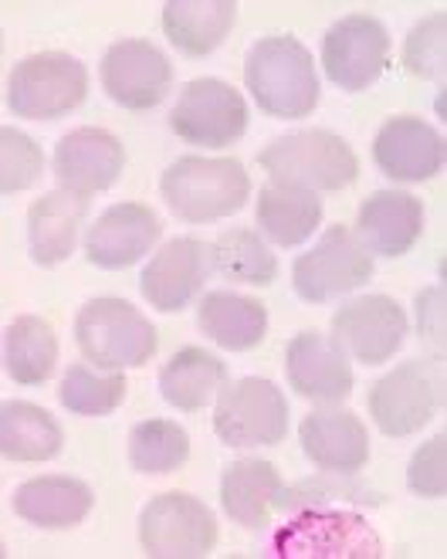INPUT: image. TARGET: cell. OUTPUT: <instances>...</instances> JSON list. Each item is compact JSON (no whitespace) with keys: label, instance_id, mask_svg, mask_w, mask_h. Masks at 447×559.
<instances>
[{"label":"cell","instance_id":"obj_1","mask_svg":"<svg viewBox=\"0 0 447 559\" xmlns=\"http://www.w3.org/2000/svg\"><path fill=\"white\" fill-rule=\"evenodd\" d=\"M244 85L271 119H305L318 106V72L309 48L292 35L262 38L247 51Z\"/></svg>","mask_w":447,"mask_h":559},{"label":"cell","instance_id":"obj_2","mask_svg":"<svg viewBox=\"0 0 447 559\" xmlns=\"http://www.w3.org/2000/svg\"><path fill=\"white\" fill-rule=\"evenodd\" d=\"M167 207L186 224H210L244 207L251 177L231 156H183L159 180Z\"/></svg>","mask_w":447,"mask_h":559},{"label":"cell","instance_id":"obj_3","mask_svg":"<svg viewBox=\"0 0 447 559\" xmlns=\"http://www.w3.org/2000/svg\"><path fill=\"white\" fill-rule=\"evenodd\" d=\"M75 343L85 364L106 373L146 367L156 356V325L125 299H92L75 319Z\"/></svg>","mask_w":447,"mask_h":559},{"label":"cell","instance_id":"obj_4","mask_svg":"<svg viewBox=\"0 0 447 559\" xmlns=\"http://www.w3.org/2000/svg\"><path fill=\"white\" fill-rule=\"evenodd\" d=\"M258 163L271 183L302 190H342L360 177V159L342 136L329 129H302L292 136H278L262 150Z\"/></svg>","mask_w":447,"mask_h":559},{"label":"cell","instance_id":"obj_5","mask_svg":"<svg viewBox=\"0 0 447 559\" xmlns=\"http://www.w3.org/2000/svg\"><path fill=\"white\" fill-rule=\"evenodd\" d=\"M88 95L85 64L65 51H41L31 55L8 79V106L21 119H61L75 112Z\"/></svg>","mask_w":447,"mask_h":559},{"label":"cell","instance_id":"obj_6","mask_svg":"<svg viewBox=\"0 0 447 559\" xmlns=\"http://www.w3.org/2000/svg\"><path fill=\"white\" fill-rule=\"evenodd\" d=\"M214 435L228 448H275L289 435L285 393L262 377L224 383L214 407Z\"/></svg>","mask_w":447,"mask_h":559},{"label":"cell","instance_id":"obj_7","mask_svg":"<svg viewBox=\"0 0 447 559\" xmlns=\"http://www.w3.org/2000/svg\"><path fill=\"white\" fill-rule=\"evenodd\" d=\"M275 556L281 559H376L383 543L373 525L346 509H309L281 525L271 539Z\"/></svg>","mask_w":447,"mask_h":559},{"label":"cell","instance_id":"obj_8","mask_svg":"<svg viewBox=\"0 0 447 559\" xmlns=\"http://www.w3.org/2000/svg\"><path fill=\"white\" fill-rule=\"evenodd\" d=\"M444 401V370L437 359H410L390 370L370 390V414L373 424L387 438L418 435L427 420H434Z\"/></svg>","mask_w":447,"mask_h":559},{"label":"cell","instance_id":"obj_9","mask_svg":"<svg viewBox=\"0 0 447 559\" xmlns=\"http://www.w3.org/2000/svg\"><path fill=\"white\" fill-rule=\"evenodd\" d=\"M373 278V254L346 224H333L318 245L299 254L292 269V288L302 302L323 306L363 288Z\"/></svg>","mask_w":447,"mask_h":559},{"label":"cell","instance_id":"obj_10","mask_svg":"<svg viewBox=\"0 0 447 559\" xmlns=\"http://www.w3.org/2000/svg\"><path fill=\"white\" fill-rule=\"evenodd\" d=\"M244 95L220 79H194L177 95L170 129L190 146H234L247 133Z\"/></svg>","mask_w":447,"mask_h":559},{"label":"cell","instance_id":"obj_11","mask_svg":"<svg viewBox=\"0 0 447 559\" xmlns=\"http://www.w3.org/2000/svg\"><path fill=\"white\" fill-rule=\"evenodd\" d=\"M140 543L153 559H201L217 546V519L201 499L167 491L143 509Z\"/></svg>","mask_w":447,"mask_h":559},{"label":"cell","instance_id":"obj_12","mask_svg":"<svg viewBox=\"0 0 447 559\" xmlns=\"http://www.w3.org/2000/svg\"><path fill=\"white\" fill-rule=\"evenodd\" d=\"M390 31L373 14H346L323 38V69L342 92H363L387 72Z\"/></svg>","mask_w":447,"mask_h":559},{"label":"cell","instance_id":"obj_13","mask_svg":"<svg viewBox=\"0 0 447 559\" xmlns=\"http://www.w3.org/2000/svg\"><path fill=\"white\" fill-rule=\"evenodd\" d=\"M333 340L357 364L379 367L400 353L407 340V312L390 295H360L336 309Z\"/></svg>","mask_w":447,"mask_h":559},{"label":"cell","instance_id":"obj_14","mask_svg":"<svg viewBox=\"0 0 447 559\" xmlns=\"http://www.w3.org/2000/svg\"><path fill=\"white\" fill-rule=\"evenodd\" d=\"M99 79L116 106L146 112L167 98L173 82V64L153 41L122 38L102 55Z\"/></svg>","mask_w":447,"mask_h":559},{"label":"cell","instance_id":"obj_15","mask_svg":"<svg viewBox=\"0 0 447 559\" xmlns=\"http://www.w3.org/2000/svg\"><path fill=\"white\" fill-rule=\"evenodd\" d=\"M285 373L302 401L318 407H336L353 393V364L333 336L299 333L285 349Z\"/></svg>","mask_w":447,"mask_h":559},{"label":"cell","instance_id":"obj_16","mask_svg":"<svg viewBox=\"0 0 447 559\" xmlns=\"http://www.w3.org/2000/svg\"><path fill=\"white\" fill-rule=\"evenodd\" d=\"M373 163L394 183H427L444 167V136L418 116H394L373 140Z\"/></svg>","mask_w":447,"mask_h":559},{"label":"cell","instance_id":"obj_17","mask_svg":"<svg viewBox=\"0 0 447 559\" xmlns=\"http://www.w3.org/2000/svg\"><path fill=\"white\" fill-rule=\"evenodd\" d=\"M164 238V224L146 204H112L85 235V258L95 269L119 272L130 269Z\"/></svg>","mask_w":447,"mask_h":559},{"label":"cell","instance_id":"obj_18","mask_svg":"<svg viewBox=\"0 0 447 559\" xmlns=\"http://www.w3.org/2000/svg\"><path fill=\"white\" fill-rule=\"evenodd\" d=\"M299 441L309 462L318 472L357 475L370 462V435L366 424L353 411L318 407L302 417Z\"/></svg>","mask_w":447,"mask_h":559},{"label":"cell","instance_id":"obj_19","mask_svg":"<svg viewBox=\"0 0 447 559\" xmlns=\"http://www.w3.org/2000/svg\"><path fill=\"white\" fill-rule=\"evenodd\" d=\"M125 167L122 143L106 133V129H75V133L61 136L55 146V177L61 190L92 197L109 190Z\"/></svg>","mask_w":447,"mask_h":559},{"label":"cell","instance_id":"obj_20","mask_svg":"<svg viewBox=\"0 0 447 559\" xmlns=\"http://www.w3.org/2000/svg\"><path fill=\"white\" fill-rule=\"evenodd\" d=\"M207 272H210L207 245L197 238H173L159 248L149 258V265L143 269V278H140L143 299L156 312H180L204 288Z\"/></svg>","mask_w":447,"mask_h":559},{"label":"cell","instance_id":"obj_21","mask_svg":"<svg viewBox=\"0 0 447 559\" xmlns=\"http://www.w3.org/2000/svg\"><path fill=\"white\" fill-rule=\"evenodd\" d=\"M421 231H424V204L421 197L403 190L370 193L357 217V238L373 258H403L418 245Z\"/></svg>","mask_w":447,"mask_h":559},{"label":"cell","instance_id":"obj_22","mask_svg":"<svg viewBox=\"0 0 447 559\" xmlns=\"http://www.w3.org/2000/svg\"><path fill=\"white\" fill-rule=\"evenodd\" d=\"M88 197L69 190H48L27 211V251L41 269H58L69 261L78 245V231L85 227Z\"/></svg>","mask_w":447,"mask_h":559},{"label":"cell","instance_id":"obj_23","mask_svg":"<svg viewBox=\"0 0 447 559\" xmlns=\"http://www.w3.org/2000/svg\"><path fill=\"white\" fill-rule=\"evenodd\" d=\"M281 472L262 457H241V462L224 468L220 478V506L231 522L244 530H262L271 522L281 496Z\"/></svg>","mask_w":447,"mask_h":559},{"label":"cell","instance_id":"obj_24","mask_svg":"<svg viewBox=\"0 0 447 559\" xmlns=\"http://www.w3.org/2000/svg\"><path fill=\"white\" fill-rule=\"evenodd\" d=\"M92 488L72 475H41L17 485L14 512L38 530H72L92 512Z\"/></svg>","mask_w":447,"mask_h":559},{"label":"cell","instance_id":"obj_25","mask_svg":"<svg viewBox=\"0 0 447 559\" xmlns=\"http://www.w3.org/2000/svg\"><path fill=\"white\" fill-rule=\"evenodd\" d=\"M234 21V0H170L164 8V35L180 55L204 58L224 45Z\"/></svg>","mask_w":447,"mask_h":559},{"label":"cell","instance_id":"obj_26","mask_svg":"<svg viewBox=\"0 0 447 559\" xmlns=\"http://www.w3.org/2000/svg\"><path fill=\"white\" fill-rule=\"evenodd\" d=\"M254 221H258L262 235L271 245L295 248L318 231V224H323V201H318V193L302 190V187L268 183L258 193Z\"/></svg>","mask_w":447,"mask_h":559},{"label":"cell","instance_id":"obj_27","mask_svg":"<svg viewBox=\"0 0 447 559\" xmlns=\"http://www.w3.org/2000/svg\"><path fill=\"white\" fill-rule=\"evenodd\" d=\"M197 325L220 349L244 353L262 346L268 333V309L238 292H210L197 309Z\"/></svg>","mask_w":447,"mask_h":559},{"label":"cell","instance_id":"obj_28","mask_svg":"<svg viewBox=\"0 0 447 559\" xmlns=\"http://www.w3.org/2000/svg\"><path fill=\"white\" fill-rule=\"evenodd\" d=\"M65 444L61 424L38 404L27 401H8L0 404V454L8 462H24V465H41Z\"/></svg>","mask_w":447,"mask_h":559},{"label":"cell","instance_id":"obj_29","mask_svg":"<svg viewBox=\"0 0 447 559\" xmlns=\"http://www.w3.org/2000/svg\"><path fill=\"white\" fill-rule=\"evenodd\" d=\"M224 383H228V367H224V359H217L214 353H207L201 346H186V349L173 353L164 373H159L164 401L183 414L204 411L220 393Z\"/></svg>","mask_w":447,"mask_h":559},{"label":"cell","instance_id":"obj_30","mask_svg":"<svg viewBox=\"0 0 447 559\" xmlns=\"http://www.w3.org/2000/svg\"><path fill=\"white\" fill-rule=\"evenodd\" d=\"M58 364V336L41 316H17L4 336V367L21 386H41Z\"/></svg>","mask_w":447,"mask_h":559},{"label":"cell","instance_id":"obj_31","mask_svg":"<svg viewBox=\"0 0 447 559\" xmlns=\"http://www.w3.org/2000/svg\"><path fill=\"white\" fill-rule=\"evenodd\" d=\"M207 261H210V272H217L228 282H238V285L265 288L278 275V258L271 254L265 238L247 231V227L220 231L214 238V245H207Z\"/></svg>","mask_w":447,"mask_h":559},{"label":"cell","instance_id":"obj_32","mask_svg":"<svg viewBox=\"0 0 447 559\" xmlns=\"http://www.w3.org/2000/svg\"><path fill=\"white\" fill-rule=\"evenodd\" d=\"M190 438L173 420H143L130 435V465L140 475H170L186 465Z\"/></svg>","mask_w":447,"mask_h":559},{"label":"cell","instance_id":"obj_33","mask_svg":"<svg viewBox=\"0 0 447 559\" xmlns=\"http://www.w3.org/2000/svg\"><path fill=\"white\" fill-rule=\"evenodd\" d=\"M58 401L78 417H102L125 401V380L122 373H95L88 364H72L61 377Z\"/></svg>","mask_w":447,"mask_h":559},{"label":"cell","instance_id":"obj_34","mask_svg":"<svg viewBox=\"0 0 447 559\" xmlns=\"http://www.w3.org/2000/svg\"><path fill=\"white\" fill-rule=\"evenodd\" d=\"M45 174V153L27 133L0 126V193H21Z\"/></svg>","mask_w":447,"mask_h":559},{"label":"cell","instance_id":"obj_35","mask_svg":"<svg viewBox=\"0 0 447 559\" xmlns=\"http://www.w3.org/2000/svg\"><path fill=\"white\" fill-rule=\"evenodd\" d=\"M444 48H447V17L434 11L403 41V69L418 79H440L444 75Z\"/></svg>","mask_w":447,"mask_h":559},{"label":"cell","instance_id":"obj_36","mask_svg":"<svg viewBox=\"0 0 447 559\" xmlns=\"http://www.w3.org/2000/svg\"><path fill=\"white\" fill-rule=\"evenodd\" d=\"M353 475H333V472H318V478L299 481L295 488H281L278 509H302V506H329V502H373L366 488L349 481Z\"/></svg>","mask_w":447,"mask_h":559},{"label":"cell","instance_id":"obj_37","mask_svg":"<svg viewBox=\"0 0 447 559\" xmlns=\"http://www.w3.org/2000/svg\"><path fill=\"white\" fill-rule=\"evenodd\" d=\"M407 488L421 499H444L447 491V465H444V435L431 438L413 451L407 465Z\"/></svg>","mask_w":447,"mask_h":559},{"label":"cell","instance_id":"obj_38","mask_svg":"<svg viewBox=\"0 0 447 559\" xmlns=\"http://www.w3.org/2000/svg\"><path fill=\"white\" fill-rule=\"evenodd\" d=\"M418 329L431 343H444V285H431L418 295Z\"/></svg>","mask_w":447,"mask_h":559},{"label":"cell","instance_id":"obj_39","mask_svg":"<svg viewBox=\"0 0 447 559\" xmlns=\"http://www.w3.org/2000/svg\"><path fill=\"white\" fill-rule=\"evenodd\" d=\"M4 556H8V546H4V543H0V559H4Z\"/></svg>","mask_w":447,"mask_h":559},{"label":"cell","instance_id":"obj_40","mask_svg":"<svg viewBox=\"0 0 447 559\" xmlns=\"http://www.w3.org/2000/svg\"><path fill=\"white\" fill-rule=\"evenodd\" d=\"M0 48H4V35H0Z\"/></svg>","mask_w":447,"mask_h":559}]
</instances>
